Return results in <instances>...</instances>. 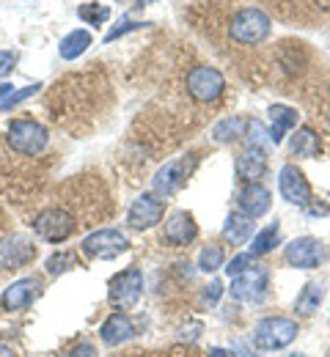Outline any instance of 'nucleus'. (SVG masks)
Returning a JSON list of instances; mask_svg holds the SVG:
<instances>
[{"mask_svg":"<svg viewBox=\"0 0 330 357\" xmlns=\"http://www.w3.org/2000/svg\"><path fill=\"white\" fill-rule=\"evenodd\" d=\"M297 321L286 316H267L253 327V344L264 352H278L297 338Z\"/></svg>","mask_w":330,"mask_h":357,"instance_id":"nucleus-1","label":"nucleus"},{"mask_svg":"<svg viewBox=\"0 0 330 357\" xmlns=\"http://www.w3.org/2000/svg\"><path fill=\"white\" fill-rule=\"evenodd\" d=\"M6 140H8V146H11L14 151H20V154H25V157H36V154H42V151L47 149L50 135H47V130H45L39 121H33V119H14V121L8 124Z\"/></svg>","mask_w":330,"mask_h":357,"instance_id":"nucleus-2","label":"nucleus"},{"mask_svg":"<svg viewBox=\"0 0 330 357\" xmlns=\"http://www.w3.org/2000/svg\"><path fill=\"white\" fill-rule=\"evenodd\" d=\"M270 17L262 11V8H242L232 17V25H229V33L232 39L239 45H259L267 39L270 33Z\"/></svg>","mask_w":330,"mask_h":357,"instance_id":"nucleus-3","label":"nucleus"},{"mask_svg":"<svg viewBox=\"0 0 330 357\" xmlns=\"http://www.w3.org/2000/svg\"><path fill=\"white\" fill-rule=\"evenodd\" d=\"M143 294V272L138 267L124 269L121 275H116L110 280V289H107V300L113 308L119 311H130L138 305Z\"/></svg>","mask_w":330,"mask_h":357,"instance_id":"nucleus-4","label":"nucleus"},{"mask_svg":"<svg viewBox=\"0 0 330 357\" xmlns=\"http://www.w3.org/2000/svg\"><path fill=\"white\" fill-rule=\"evenodd\" d=\"M31 225H33L36 236L45 239V242H63V239H69L72 231L77 228L75 218H72L66 209H58V206H50L45 212H39Z\"/></svg>","mask_w":330,"mask_h":357,"instance_id":"nucleus-5","label":"nucleus"},{"mask_svg":"<svg viewBox=\"0 0 330 357\" xmlns=\"http://www.w3.org/2000/svg\"><path fill=\"white\" fill-rule=\"evenodd\" d=\"M130 248V239L127 234L116 231V228H99L94 234H89L83 242H80V250L89 256V259H116L119 253H124Z\"/></svg>","mask_w":330,"mask_h":357,"instance_id":"nucleus-6","label":"nucleus"},{"mask_svg":"<svg viewBox=\"0 0 330 357\" xmlns=\"http://www.w3.org/2000/svg\"><path fill=\"white\" fill-rule=\"evenodd\" d=\"M226 91V77L215 66H195L188 75V93L198 102H218Z\"/></svg>","mask_w":330,"mask_h":357,"instance_id":"nucleus-7","label":"nucleus"},{"mask_svg":"<svg viewBox=\"0 0 330 357\" xmlns=\"http://www.w3.org/2000/svg\"><path fill=\"white\" fill-rule=\"evenodd\" d=\"M163 215H165V198L160 192H143L133 201L127 212V225L133 231H149L163 220Z\"/></svg>","mask_w":330,"mask_h":357,"instance_id":"nucleus-8","label":"nucleus"},{"mask_svg":"<svg viewBox=\"0 0 330 357\" xmlns=\"http://www.w3.org/2000/svg\"><path fill=\"white\" fill-rule=\"evenodd\" d=\"M267 283H270V275L264 267L245 269L242 275L232 278V297L239 303H262L267 294Z\"/></svg>","mask_w":330,"mask_h":357,"instance_id":"nucleus-9","label":"nucleus"},{"mask_svg":"<svg viewBox=\"0 0 330 357\" xmlns=\"http://www.w3.org/2000/svg\"><path fill=\"white\" fill-rule=\"evenodd\" d=\"M193 165H195V157H193V154L165 162V165H163V168L154 174V178H151L154 192H160L163 198H165V195H174V192H177V190H179V187L188 181Z\"/></svg>","mask_w":330,"mask_h":357,"instance_id":"nucleus-10","label":"nucleus"},{"mask_svg":"<svg viewBox=\"0 0 330 357\" xmlns=\"http://www.w3.org/2000/svg\"><path fill=\"white\" fill-rule=\"evenodd\" d=\"M283 259L289 267L297 269H317L322 261V245L320 239L314 236H300V239H292L283 250Z\"/></svg>","mask_w":330,"mask_h":357,"instance_id":"nucleus-11","label":"nucleus"},{"mask_svg":"<svg viewBox=\"0 0 330 357\" xmlns=\"http://www.w3.org/2000/svg\"><path fill=\"white\" fill-rule=\"evenodd\" d=\"M278 190H281L283 201L292 206H308L311 201V187L303 176V171H297V165H283L278 174Z\"/></svg>","mask_w":330,"mask_h":357,"instance_id":"nucleus-12","label":"nucleus"},{"mask_svg":"<svg viewBox=\"0 0 330 357\" xmlns=\"http://www.w3.org/2000/svg\"><path fill=\"white\" fill-rule=\"evenodd\" d=\"M33 259H36V245L22 234H14L0 245V269H20L31 264Z\"/></svg>","mask_w":330,"mask_h":357,"instance_id":"nucleus-13","label":"nucleus"},{"mask_svg":"<svg viewBox=\"0 0 330 357\" xmlns=\"http://www.w3.org/2000/svg\"><path fill=\"white\" fill-rule=\"evenodd\" d=\"M39 294H42V280H39V278H22V280L11 283V286L3 291L0 303H3L6 311H25Z\"/></svg>","mask_w":330,"mask_h":357,"instance_id":"nucleus-14","label":"nucleus"},{"mask_svg":"<svg viewBox=\"0 0 330 357\" xmlns=\"http://www.w3.org/2000/svg\"><path fill=\"white\" fill-rule=\"evenodd\" d=\"M270 201H273L270 190H267L264 184H259V181H250V184H248V187H242V190H239V195H237L239 212H242V215H248V218H253V220L270 212Z\"/></svg>","mask_w":330,"mask_h":357,"instance_id":"nucleus-15","label":"nucleus"},{"mask_svg":"<svg viewBox=\"0 0 330 357\" xmlns=\"http://www.w3.org/2000/svg\"><path fill=\"white\" fill-rule=\"evenodd\" d=\"M135 335V324L130 321V316L124 313H113L105 319V324L99 327V338L105 347H121L124 341H130Z\"/></svg>","mask_w":330,"mask_h":357,"instance_id":"nucleus-16","label":"nucleus"},{"mask_svg":"<svg viewBox=\"0 0 330 357\" xmlns=\"http://www.w3.org/2000/svg\"><path fill=\"white\" fill-rule=\"evenodd\" d=\"M195 234H198V225L193 220V215L188 212H174L168 220H165V242L168 245H188L195 239Z\"/></svg>","mask_w":330,"mask_h":357,"instance_id":"nucleus-17","label":"nucleus"},{"mask_svg":"<svg viewBox=\"0 0 330 357\" xmlns=\"http://www.w3.org/2000/svg\"><path fill=\"white\" fill-rule=\"evenodd\" d=\"M234 171H237V176L245 178V181H259V178L264 176V171H267V151L248 146V151H242V154L237 157Z\"/></svg>","mask_w":330,"mask_h":357,"instance_id":"nucleus-18","label":"nucleus"},{"mask_svg":"<svg viewBox=\"0 0 330 357\" xmlns=\"http://www.w3.org/2000/svg\"><path fill=\"white\" fill-rule=\"evenodd\" d=\"M270 119H273V127H270V140L273 146H278L283 140V132L297 127V110L294 107H286V105H273L270 107Z\"/></svg>","mask_w":330,"mask_h":357,"instance_id":"nucleus-19","label":"nucleus"},{"mask_svg":"<svg viewBox=\"0 0 330 357\" xmlns=\"http://www.w3.org/2000/svg\"><path fill=\"white\" fill-rule=\"evenodd\" d=\"M223 236L232 242V245H248L250 236H253V218L248 215H229L226 225H223Z\"/></svg>","mask_w":330,"mask_h":357,"instance_id":"nucleus-20","label":"nucleus"},{"mask_svg":"<svg viewBox=\"0 0 330 357\" xmlns=\"http://www.w3.org/2000/svg\"><path fill=\"white\" fill-rule=\"evenodd\" d=\"M89 47H91V33L80 28V31H72L69 36H63V39H61L58 52H61V58H63V61H75V58H77V55H83Z\"/></svg>","mask_w":330,"mask_h":357,"instance_id":"nucleus-21","label":"nucleus"},{"mask_svg":"<svg viewBox=\"0 0 330 357\" xmlns=\"http://www.w3.org/2000/svg\"><path fill=\"white\" fill-rule=\"evenodd\" d=\"M320 151V137L311 127H300L297 132L292 135V154L294 157H317Z\"/></svg>","mask_w":330,"mask_h":357,"instance_id":"nucleus-22","label":"nucleus"},{"mask_svg":"<svg viewBox=\"0 0 330 357\" xmlns=\"http://www.w3.org/2000/svg\"><path fill=\"white\" fill-rule=\"evenodd\" d=\"M322 300H325V286L322 283H306V289L300 291L294 308L303 313V316H311L314 311H320Z\"/></svg>","mask_w":330,"mask_h":357,"instance_id":"nucleus-23","label":"nucleus"},{"mask_svg":"<svg viewBox=\"0 0 330 357\" xmlns=\"http://www.w3.org/2000/svg\"><path fill=\"white\" fill-rule=\"evenodd\" d=\"M278 236H281V225L278 223H270L267 228H262V231L253 236L250 253H253V256H267V253L278 245Z\"/></svg>","mask_w":330,"mask_h":357,"instance_id":"nucleus-24","label":"nucleus"},{"mask_svg":"<svg viewBox=\"0 0 330 357\" xmlns=\"http://www.w3.org/2000/svg\"><path fill=\"white\" fill-rule=\"evenodd\" d=\"M245 127H248V124H245L239 116H232V119H223V121H218V124L212 127V137H215L218 143H232V140H237V137L242 135Z\"/></svg>","mask_w":330,"mask_h":357,"instance_id":"nucleus-25","label":"nucleus"},{"mask_svg":"<svg viewBox=\"0 0 330 357\" xmlns=\"http://www.w3.org/2000/svg\"><path fill=\"white\" fill-rule=\"evenodd\" d=\"M223 267V248L220 245H207L198 256V269L201 272H215Z\"/></svg>","mask_w":330,"mask_h":357,"instance_id":"nucleus-26","label":"nucleus"},{"mask_svg":"<svg viewBox=\"0 0 330 357\" xmlns=\"http://www.w3.org/2000/svg\"><path fill=\"white\" fill-rule=\"evenodd\" d=\"M77 267V253H55V256H50L45 269H47V275H63L66 269Z\"/></svg>","mask_w":330,"mask_h":357,"instance_id":"nucleus-27","label":"nucleus"},{"mask_svg":"<svg viewBox=\"0 0 330 357\" xmlns=\"http://www.w3.org/2000/svg\"><path fill=\"white\" fill-rule=\"evenodd\" d=\"M248 146H250V149H264V151L273 146L270 132L264 130L262 121H248Z\"/></svg>","mask_w":330,"mask_h":357,"instance_id":"nucleus-28","label":"nucleus"},{"mask_svg":"<svg viewBox=\"0 0 330 357\" xmlns=\"http://www.w3.org/2000/svg\"><path fill=\"white\" fill-rule=\"evenodd\" d=\"M77 14H80V20L89 22V25H102V22L110 17V8H107V6H99V3H86V6L77 8Z\"/></svg>","mask_w":330,"mask_h":357,"instance_id":"nucleus-29","label":"nucleus"},{"mask_svg":"<svg viewBox=\"0 0 330 357\" xmlns=\"http://www.w3.org/2000/svg\"><path fill=\"white\" fill-rule=\"evenodd\" d=\"M39 89H42V83H33V86H28V89L14 91V93H11V96H8V99H6L3 105H0V110H11V107H17L20 102H25L28 96H33V93H36Z\"/></svg>","mask_w":330,"mask_h":357,"instance_id":"nucleus-30","label":"nucleus"},{"mask_svg":"<svg viewBox=\"0 0 330 357\" xmlns=\"http://www.w3.org/2000/svg\"><path fill=\"white\" fill-rule=\"evenodd\" d=\"M250 264H253V253H239V256H234V259L226 264V275H229V278H237V275H242L245 269H250Z\"/></svg>","mask_w":330,"mask_h":357,"instance_id":"nucleus-31","label":"nucleus"},{"mask_svg":"<svg viewBox=\"0 0 330 357\" xmlns=\"http://www.w3.org/2000/svg\"><path fill=\"white\" fill-rule=\"evenodd\" d=\"M220 294H223V283H220V280H212V283L207 286V291H204V300H207L209 305H215V303L220 300Z\"/></svg>","mask_w":330,"mask_h":357,"instance_id":"nucleus-32","label":"nucleus"},{"mask_svg":"<svg viewBox=\"0 0 330 357\" xmlns=\"http://www.w3.org/2000/svg\"><path fill=\"white\" fill-rule=\"evenodd\" d=\"M141 25H143V22H121L119 28H113V31H110V33L105 36V42H113V39H119L121 33H130V31H138Z\"/></svg>","mask_w":330,"mask_h":357,"instance_id":"nucleus-33","label":"nucleus"},{"mask_svg":"<svg viewBox=\"0 0 330 357\" xmlns=\"http://www.w3.org/2000/svg\"><path fill=\"white\" fill-rule=\"evenodd\" d=\"M11 66H14V52L0 50V77H6L11 72Z\"/></svg>","mask_w":330,"mask_h":357,"instance_id":"nucleus-34","label":"nucleus"},{"mask_svg":"<svg viewBox=\"0 0 330 357\" xmlns=\"http://www.w3.org/2000/svg\"><path fill=\"white\" fill-rule=\"evenodd\" d=\"M94 347H91V344H80V347H75V349H72V355L69 357H94Z\"/></svg>","mask_w":330,"mask_h":357,"instance_id":"nucleus-35","label":"nucleus"},{"mask_svg":"<svg viewBox=\"0 0 330 357\" xmlns=\"http://www.w3.org/2000/svg\"><path fill=\"white\" fill-rule=\"evenodd\" d=\"M11 93H14L11 83H0V105H3V102H6V99H8Z\"/></svg>","mask_w":330,"mask_h":357,"instance_id":"nucleus-36","label":"nucleus"},{"mask_svg":"<svg viewBox=\"0 0 330 357\" xmlns=\"http://www.w3.org/2000/svg\"><path fill=\"white\" fill-rule=\"evenodd\" d=\"M209 357H234V352L220 349V347H212V349H209Z\"/></svg>","mask_w":330,"mask_h":357,"instance_id":"nucleus-37","label":"nucleus"},{"mask_svg":"<svg viewBox=\"0 0 330 357\" xmlns=\"http://www.w3.org/2000/svg\"><path fill=\"white\" fill-rule=\"evenodd\" d=\"M0 357H14V349L6 347V344H0Z\"/></svg>","mask_w":330,"mask_h":357,"instance_id":"nucleus-38","label":"nucleus"},{"mask_svg":"<svg viewBox=\"0 0 330 357\" xmlns=\"http://www.w3.org/2000/svg\"><path fill=\"white\" fill-rule=\"evenodd\" d=\"M317 3H320L322 8H330V0H317Z\"/></svg>","mask_w":330,"mask_h":357,"instance_id":"nucleus-39","label":"nucleus"},{"mask_svg":"<svg viewBox=\"0 0 330 357\" xmlns=\"http://www.w3.org/2000/svg\"><path fill=\"white\" fill-rule=\"evenodd\" d=\"M146 3H154V0H146Z\"/></svg>","mask_w":330,"mask_h":357,"instance_id":"nucleus-40","label":"nucleus"},{"mask_svg":"<svg viewBox=\"0 0 330 357\" xmlns=\"http://www.w3.org/2000/svg\"><path fill=\"white\" fill-rule=\"evenodd\" d=\"M292 357H303V355H292Z\"/></svg>","mask_w":330,"mask_h":357,"instance_id":"nucleus-41","label":"nucleus"}]
</instances>
